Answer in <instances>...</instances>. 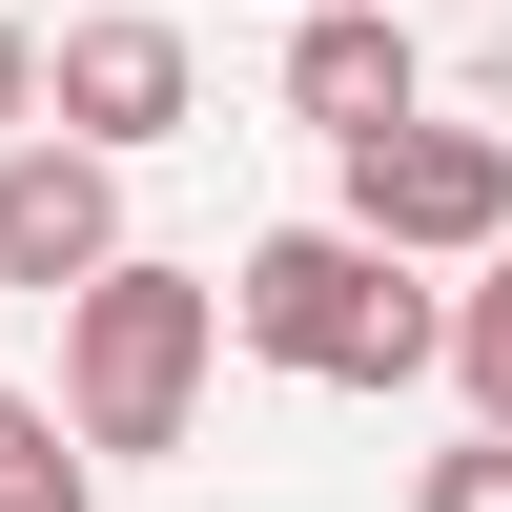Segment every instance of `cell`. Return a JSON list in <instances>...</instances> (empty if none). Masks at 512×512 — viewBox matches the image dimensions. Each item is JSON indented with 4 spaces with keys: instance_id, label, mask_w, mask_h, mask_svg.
Returning a JSON list of instances; mask_svg holds the SVG:
<instances>
[{
    "instance_id": "obj_1",
    "label": "cell",
    "mask_w": 512,
    "mask_h": 512,
    "mask_svg": "<svg viewBox=\"0 0 512 512\" xmlns=\"http://www.w3.org/2000/svg\"><path fill=\"white\" fill-rule=\"evenodd\" d=\"M205 287H226V328H246L267 369H308V390H410L431 328H451V287L390 267L369 226H267L246 267H205Z\"/></svg>"
},
{
    "instance_id": "obj_2",
    "label": "cell",
    "mask_w": 512,
    "mask_h": 512,
    "mask_svg": "<svg viewBox=\"0 0 512 512\" xmlns=\"http://www.w3.org/2000/svg\"><path fill=\"white\" fill-rule=\"evenodd\" d=\"M205 349H226V287H205V267H144V246H103V267L62 287V431H82V451H185Z\"/></svg>"
},
{
    "instance_id": "obj_3",
    "label": "cell",
    "mask_w": 512,
    "mask_h": 512,
    "mask_svg": "<svg viewBox=\"0 0 512 512\" xmlns=\"http://www.w3.org/2000/svg\"><path fill=\"white\" fill-rule=\"evenodd\" d=\"M328 226H369L390 267H472V246H512V144L410 103V123H369V144H349V205H328Z\"/></svg>"
},
{
    "instance_id": "obj_4",
    "label": "cell",
    "mask_w": 512,
    "mask_h": 512,
    "mask_svg": "<svg viewBox=\"0 0 512 512\" xmlns=\"http://www.w3.org/2000/svg\"><path fill=\"white\" fill-rule=\"evenodd\" d=\"M185 103H205V62H185V21H144V0H103V21L41 41V123H62V144H103V164L185 144Z\"/></svg>"
},
{
    "instance_id": "obj_5",
    "label": "cell",
    "mask_w": 512,
    "mask_h": 512,
    "mask_svg": "<svg viewBox=\"0 0 512 512\" xmlns=\"http://www.w3.org/2000/svg\"><path fill=\"white\" fill-rule=\"evenodd\" d=\"M103 246H123V164L62 144V123H21L0 144V287H82Z\"/></svg>"
},
{
    "instance_id": "obj_6",
    "label": "cell",
    "mask_w": 512,
    "mask_h": 512,
    "mask_svg": "<svg viewBox=\"0 0 512 512\" xmlns=\"http://www.w3.org/2000/svg\"><path fill=\"white\" fill-rule=\"evenodd\" d=\"M431 103V62H410L390 0H287V123H328V144H369V123Z\"/></svg>"
},
{
    "instance_id": "obj_7",
    "label": "cell",
    "mask_w": 512,
    "mask_h": 512,
    "mask_svg": "<svg viewBox=\"0 0 512 512\" xmlns=\"http://www.w3.org/2000/svg\"><path fill=\"white\" fill-rule=\"evenodd\" d=\"M431 369L472 390V431H512V246H472V287H451V328H431Z\"/></svg>"
},
{
    "instance_id": "obj_8",
    "label": "cell",
    "mask_w": 512,
    "mask_h": 512,
    "mask_svg": "<svg viewBox=\"0 0 512 512\" xmlns=\"http://www.w3.org/2000/svg\"><path fill=\"white\" fill-rule=\"evenodd\" d=\"M0 512H103V451H82L41 390H0Z\"/></svg>"
},
{
    "instance_id": "obj_9",
    "label": "cell",
    "mask_w": 512,
    "mask_h": 512,
    "mask_svg": "<svg viewBox=\"0 0 512 512\" xmlns=\"http://www.w3.org/2000/svg\"><path fill=\"white\" fill-rule=\"evenodd\" d=\"M410 512H512V431H472V451H431V492Z\"/></svg>"
},
{
    "instance_id": "obj_10",
    "label": "cell",
    "mask_w": 512,
    "mask_h": 512,
    "mask_svg": "<svg viewBox=\"0 0 512 512\" xmlns=\"http://www.w3.org/2000/svg\"><path fill=\"white\" fill-rule=\"evenodd\" d=\"M21 123H41V21L0 0V144H21Z\"/></svg>"
}]
</instances>
